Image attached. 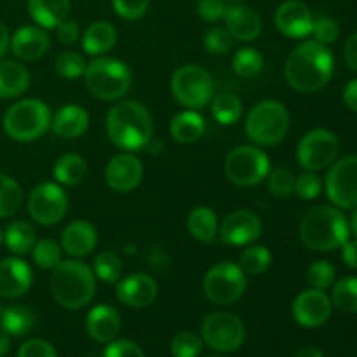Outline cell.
<instances>
[{
	"label": "cell",
	"instance_id": "61",
	"mask_svg": "<svg viewBox=\"0 0 357 357\" xmlns=\"http://www.w3.org/2000/svg\"><path fill=\"white\" fill-rule=\"evenodd\" d=\"M0 314H2V305H0Z\"/></svg>",
	"mask_w": 357,
	"mask_h": 357
},
{
	"label": "cell",
	"instance_id": "5",
	"mask_svg": "<svg viewBox=\"0 0 357 357\" xmlns=\"http://www.w3.org/2000/svg\"><path fill=\"white\" fill-rule=\"evenodd\" d=\"M86 86L101 101H117L129 93L132 75L129 66L110 56H98L86 66Z\"/></svg>",
	"mask_w": 357,
	"mask_h": 357
},
{
	"label": "cell",
	"instance_id": "52",
	"mask_svg": "<svg viewBox=\"0 0 357 357\" xmlns=\"http://www.w3.org/2000/svg\"><path fill=\"white\" fill-rule=\"evenodd\" d=\"M56 37H58V40L65 45L75 44L80 37L79 24L66 17L63 23H59L58 26H56Z\"/></svg>",
	"mask_w": 357,
	"mask_h": 357
},
{
	"label": "cell",
	"instance_id": "29",
	"mask_svg": "<svg viewBox=\"0 0 357 357\" xmlns=\"http://www.w3.org/2000/svg\"><path fill=\"white\" fill-rule=\"evenodd\" d=\"M169 131L174 142L190 145V143H195L197 139H201L202 135H204V117L195 110H185L181 114L174 115L173 121H171Z\"/></svg>",
	"mask_w": 357,
	"mask_h": 357
},
{
	"label": "cell",
	"instance_id": "10",
	"mask_svg": "<svg viewBox=\"0 0 357 357\" xmlns=\"http://www.w3.org/2000/svg\"><path fill=\"white\" fill-rule=\"evenodd\" d=\"M248 286V275L239 265L232 261H220L213 265L204 275L202 291L209 302L216 305H232L244 295Z\"/></svg>",
	"mask_w": 357,
	"mask_h": 357
},
{
	"label": "cell",
	"instance_id": "39",
	"mask_svg": "<svg viewBox=\"0 0 357 357\" xmlns=\"http://www.w3.org/2000/svg\"><path fill=\"white\" fill-rule=\"evenodd\" d=\"M31 258L37 267L44 268V271H52L63 261V248L61 244L52 239L37 241L31 250Z\"/></svg>",
	"mask_w": 357,
	"mask_h": 357
},
{
	"label": "cell",
	"instance_id": "34",
	"mask_svg": "<svg viewBox=\"0 0 357 357\" xmlns=\"http://www.w3.org/2000/svg\"><path fill=\"white\" fill-rule=\"evenodd\" d=\"M0 323H2L3 330L9 333V337H23V335H28L33 330L35 317L26 307L10 305L2 309Z\"/></svg>",
	"mask_w": 357,
	"mask_h": 357
},
{
	"label": "cell",
	"instance_id": "58",
	"mask_svg": "<svg viewBox=\"0 0 357 357\" xmlns=\"http://www.w3.org/2000/svg\"><path fill=\"white\" fill-rule=\"evenodd\" d=\"M296 357H324V354L317 347H305L296 354Z\"/></svg>",
	"mask_w": 357,
	"mask_h": 357
},
{
	"label": "cell",
	"instance_id": "50",
	"mask_svg": "<svg viewBox=\"0 0 357 357\" xmlns=\"http://www.w3.org/2000/svg\"><path fill=\"white\" fill-rule=\"evenodd\" d=\"M17 357H58V354L49 342L33 338L21 345Z\"/></svg>",
	"mask_w": 357,
	"mask_h": 357
},
{
	"label": "cell",
	"instance_id": "21",
	"mask_svg": "<svg viewBox=\"0 0 357 357\" xmlns=\"http://www.w3.org/2000/svg\"><path fill=\"white\" fill-rule=\"evenodd\" d=\"M63 253L72 258H84L93 253L98 244V230L87 220H75L68 223L61 234Z\"/></svg>",
	"mask_w": 357,
	"mask_h": 357
},
{
	"label": "cell",
	"instance_id": "33",
	"mask_svg": "<svg viewBox=\"0 0 357 357\" xmlns=\"http://www.w3.org/2000/svg\"><path fill=\"white\" fill-rule=\"evenodd\" d=\"M211 114L215 121L222 126H232L243 117V101L239 96L229 91L215 94L211 98Z\"/></svg>",
	"mask_w": 357,
	"mask_h": 357
},
{
	"label": "cell",
	"instance_id": "35",
	"mask_svg": "<svg viewBox=\"0 0 357 357\" xmlns=\"http://www.w3.org/2000/svg\"><path fill=\"white\" fill-rule=\"evenodd\" d=\"M331 303L344 314H357V278L347 275L333 282Z\"/></svg>",
	"mask_w": 357,
	"mask_h": 357
},
{
	"label": "cell",
	"instance_id": "11",
	"mask_svg": "<svg viewBox=\"0 0 357 357\" xmlns=\"http://www.w3.org/2000/svg\"><path fill=\"white\" fill-rule=\"evenodd\" d=\"M201 338L213 351L234 352L246 340V328L234 314L213 312L202 321Z\"/></svg>",
	"mask_w": 357,
	"mask_h": 357
},
{
	"label": "cell",
	"instance_id": "26",
	"mask_svg": "<svg viewBox=\"0 0 357 357\" xmlns=\"http://www.w3.org/2000/svg\"><path fill=\"white\" fill-rule=\"evenodd\" d=\"M30 87V72L17 61H0V100L17 98Z\"/></svg>",
	"mask_w": 357,
	"mask_h": 357
},
{
	"label": "cell",
	"instance_id": "18",
	"mask_svg": "<svg viewBox=\"0 0 357 357\" xmlns=\"http://www.w3.org/2000/svg\"><path fill=\"white\" fill-rule=\"evenodd\" d=\"M274 23L282 35L289 38H303L312 31L314 16L300 0H286L278 7Z\"/></svg>",
	"mask_w": 357,
	"mask_h": 357
},
{
	"label": "cell",
	"instance_id": "30",
	"mask_svg": "<svg viewBox=\"0 0 357 357\" xmlns=\"http://www.w3.org/2000/svg\"><path fill=\"white\" fill-rule=\"evenodd\" d=\"M187 229L190 236L201 243H213L218 239V216L208 206H197L188 213Z\"/></svg>",
	"mask_w": 357,
	"mask_h": 357
},
{
	"label": "cell",
	"instance_id": "45",
	"mask_svg": "<svg viewBox=\"0 0 357 357\" xmlns=\"http://www.w3.org/2000/svg\"><path fill=\"white\" fill-rule=\"evenodd\" d=\"M234 37L225 26H213L204 33V47L211 54L223 56L232 49Z\"/></svg>",
	"mask_w": 357,
	"mask_h": 357
},
{
	"label": "cell",
	"instance_id": "14",
	"mask_svg": "<svg viewBox=\"0 0 357 357\" xmlns=\"http://www.w3.org/2000/svg\"><path fill=\"white\" fill-rule=\"evenodd\" d=\"M28 213L40 225H56L68 213V195L51 181L37 185L28 197Z\"/></svg>",
	"mask_w": 357,
	"mask_h": 357
},
{
	"label": "cell",
	"instance_id": "40",
	"mask_svg": "<svg viewBox=\"0 0 357 357\" xmlns=\"http://www.w3.org/2000/svg\"><path fill=\"white\" fill-rule=\"evenodd\" d=\"M234 72L243 79L257 77L264 68V56L253 47H243L236 52L232 59Z\"/></svg>",
	"mask_w": 357,
	"mask_h": 357
},
{
	"label": "cell",
	"instance_id": "60",
	"mask_svg": "<svg viewBox=\"0 0 357 357\" xmlns=\"http://www.w3.org/2000/svg\"><path fill=\"white\" fill-rule=\"evenodd\" d=\"M2 243H3V232L0 230V246H2Z\"/></svg>",
	"mask_w": 357,
	"mask_h": 357
},
{
	"label": "cell",
	"instance_id": "20",
	"mask_svg": "<svg viewBox=\"0 0 357 357\" xmlns=\"http://www.w3.org/2000/svg\"><path fill=\"white\" fill-rule=\"evenodd\" d=\"M33 274L30 265L17 257L3 258L0 261V296L3 298H20L28 293Z\"/></svg>",
	"mask_w": 357,
	"mask_h": 357
},
{
	"label": "cell",
	"instance_id": "47",
	"mask_svg": "<svg viewBox=\"0 0 357 357\" xmlns=\"http://www.w3.org/2000/svg\"><path fill=\"white\" fill-rule=\"evenodd\" d=\"M321 190H323V181L314 171H307L295 178V194L300 199L312 201V199L319 197Z\"/></svg>",
	"mask_w": 357,
	"mask_h": 357
},
{
	"label": "cell",
	"instance_id": "62",
	"mask_svg": "<svg viewBox=\"0 0 357 357\" xmlns=\"http://www.w3.org/2000/svg\"><path fill=\"white\" fill-rule=\"evenodd\" d=\"M208 357H220V356H208Z\"/></svg>",
	"mask_w": 357,
	"mask_h": 357
},
{
	"label": "cell",
	"instance_id": "44",
	"mask_svg": "<svg viewBox=\"0 0 357 357\" xmlns=\"http://www.w3.org/2000/svg\"><path fill=\"white\" fill-rule=\"evenodd\" d=\"M295 174L286 167H275L267 176L268 192L275 197H288L295 192Z\"/></svg>",
	"mask_w": 357,
	"mask_h": 357
},
{
	"label": "cell",
	"instance_id": "28",
	"mask_svg": "<svg viewBox=\"0 0 357 357\" xmlns=\"http://www.w3.org/2000/svg\"><path fill=\"white\" fill-rule=\"evenodd\" d=\"M117 42V30L108 21H96L89 24L82 35V47L91 56H105Z\"/></svg>",
	"mask_w": 357,
	"mask_h": 357
},
{
	"label": "cell",
	"instance_id": "13",
	"mask_svg": "<svg viewBox=\"0 0 357 357\" xmlns=\"http://www.w3.org/2000/svg\"><path fill=\"white\" fill-rule=\"evenodd\" d=\"M326 194L340 209L357 208V155L338 159L326 176Z\"/></svg>",
	"mask_w": 357,
	"mask_h": 357
},
{
	"label": "cell",
	"instance_id": "17",
	"mask_svg": "<svg viewBox=\"0 0 357 357\" xmlns=\"http://www.w3.org/2000/svg\"><path fill=\"white\" fill-rule=\"evenodd\" d=\"M142 160L132 155L131 152L115 155L107 164V169H105V180H107L108 187L115 192H122V194L135 190L139 181H142Z\"/></svg>",
	"mask_w": 357,
	"mask_h": 357
},
{
	"label": "cell",
	"instance_id": "7",
	"mask_svg": "<svg viewBox=\"0 0 357 357\" xmlns=\"http://www.w3.org/2000/svg\"><path fill=\"white\" fill-rule=\"evenodd\" d=\"M246 135L255 145L274 146L289 131L288 108L278 100H265L255 105L246 119Z\"/></svg>",
	"mask_w": 357,
	"mask_h": 357
},
{
	"label": "cell",
	"instance_id": "55",
	"mask_svg": "<svg viewBox=\"0 0 357 357\" xmlns=\"http://www.w3.org/2000/svg\"><path fill=\"white\" fill-rule=\"evenodd\" d=\"M344 101L347 108L357 114V79H352L344 89Z\"/></svg>",
	"mask_w": 357,
	"mask_h": 357
},
{
	"label": "cell",
	"instance_id": "48",
	"mask_svg": "<svg viewBox=\"0 0 357 357\" xmlns=\"http://www.w3.org/2000/svg\"><path fill=\"white\" fill-rule=\"evenodd\" d=\"M114 10L122 20L136 21L143 17L149 10L150 0H112Z\"/></svg>",
	"mask_w": 357,
	"mask_h": 357
},
{
	"label": "cell",
	"instance_id": "25",
	"mask_svg": "<svg viewBox=\"0 0 357 357\" xmlns=\"http://www.w3.org/2000/svg\"><path fill=\"white\" fill-rule=\"evenodd\" d=\"M51 128L59 138H79L89 128V114L79 105H65L54 114Z\"/></svg>",
	"mask_w": 357,
	"mask_h": 357
},
{
	"label": "cell",
	"instance_id": "43",
	"mask_svg": "<svg viewBox=\"0 0 357 357\" xmlns=\"http://www.w3.org/2000/svg\"><path fill=\"white\" fill-rule=\"evenodd\" d=\"M202 338L192 331H181L171 342L173 357H199L202 351Z\"/></svg>",
	"mask_w": 357,
	"mask_h": 357
},
{
	"label": "cell",
	"instance_id": "42",
	"mask_svg": "<svg viewBox=\"0 0 357 357\" xmlns=\"http://www.w3.org/2000/svg\"><path fill=\"white\" fill-rule=\"evenodd\" d=\"M337 278V271H335L333 265L326 260L314 261L309 268H307V281L312 286L314 289H324L331 288Z\"/></svg>",
	"mask_w": 357,
	"mask_h": 357
},
{
	"label": "cell",
	"instance_id": "23",
	"mask_svg": "<svg viewBox=\"0 0 357 357\" xmlns=\"http://www.w3.org/2000/svg\"><path fill=\"white\" fill-rule=\"evenodd\" d=\"M51 47V38L40 26H21L10 38L14 56L23 61H37Z\"/></svg>",
	"mask_w": 357,
	"mask_h": 357
},
{
	"label": "cell",
	"instance_id": "54",
	"mask_svg": "<svg viewBox=\"0 0 357 357\" xmlns=\"http://www.w3.org/2000/svg\"><path fill=\"white\" fill-rule=\"evenodd\" d=\"M345 61H347V65L352 70L357 72V31L347 38V44H345Z\"/></svg>",
	"mask_w": 357,
	"mask_h": 357
},
{
	"label": "cell",
	"instance_id": "57",
	"mask_svg": "<svg viewBox=\"0 0 357 357\" xmlns=\"http://www.w3.org/2000/svg\"><path fill=\"white\" fill-rule=\"evenodd\" d=\"M9 349H10L9 333H7V331L3 330V328H0V357L7 356Z\"/></svg>",
	"mask_w": 357,
	"mask_h": 357
},
{
	"label": "cell",
	"instance_id": "1",
	"mask_svg": "<svg viewBox=\"0 0 357 357\" xmlns=\"http://www.w3.org/2000/svg\"><path fill=\"white\" fill-rule=\"evenodd\" d=\"M335 59L328 45L305 40L295 47L284 66L289 86L302 94L321 91L333 77Z\"/></svg>",
	"mask_w": 357,
	"mask_h": 357
},
{
	"label": "cell",
	"instance_id": "6",
	"mask_svg": "<svg viewBox=\"0 0 357 357\" xmlns=\"http://www.w3.org/2000/svg\"><path fill=\"white\" fill-rule=\"evenodd\" d=\"M52 115L47 105L37 98L14 103L3 115V131L10 139L30 143L42 138L51 128Z\"/></svg>",
	"mask_w": 357,
	"mask_h": 357
},
{
	"label": "cell",
	"instance_id": "32",
	"mask_svg": "<svg viewBox=\"0 0 357 357\" xmlns=\"http://www.w3.org/2000/svg\"><path fill=\"white\" fill-rule=\"evenodd\" d=\"M3 243L14 255H26L33 250L35 243H37V232L31 223L24 222V220H16V222L9 223L3 232Z\"/></svg>",
	"mask_w": 357,
	"mask_h": 357
},
{
	"label": "cell",
	"instance_id": "31",
	"mask_svg": "<svg viewBox=\"0 0 357 357\" xmlns=\"http://www.w3.org/2000/svg\"><path fill=\"white\" fill-rule=\"evenodd\" d=\"M87 162L84 157L77 155V153H66L61 155L54 164V178L59 185H66V187H75V185L82 183L87 176Z\"/></svg>",
	"mask_w": 357,
	"mask_h": 357
},
{
	"label": "cell",
	"instance_id": "49",
	"mask_svg": "<svg viewBox=\"0 0 357 357\" xmlns=\"http://www.w3.org/2000/svg\"><path fill=\"white\" fill-rule=\"evenodd\" d=\"M227 10L225 0H199L197 2V13L208 23H215V21L223 20Z\"/></svg>",
	"mask_w": 357,
	"mask_h": 357
},
{
	"label": "cell",
	"instance_id": "9",
	"mask_svg": "<svg viewBox=\"0 0 357 357\" xmlns=\"http://www.w3.org/2000/svg\"><path fill=\"white\" fill-rule=\"evenodd\" d=\"M271 173L268 155L258 145H241L225 159V174L237 187H255Z\"/></svg>",
	"mask_w": 357,
	"mask_h": 357
},
{
	"label": "cell",
	"instance_id": "15",
	"mask_svg": "<svg viewBox=\"0 0 357 357\" xmlns=\"http://www.w3.org/2000/svg\"><path fill=\"white\" fill-rule=\"evenodd\" d=\"M264 232L260 216L248 209H237L225 216L218 229V237L227 246H248Z\"/></svg>",
	"mask_w": 357,
	"mask_h": 357
},
{
	"label": "cell",
	"instance_id": "38",
	"mask_svg": "<svg viewBox=\"0 0 357 357\" xmlns=\"http://www.w3.org/2000/svg\"><path fill=\"white\" fill-rule=\"evenodd\" d=\"M23 202V190L13 178L0 173V218L13 216Z\"/></svg>",
	"mask_w": 357,
	"mask_h": 357
},
{
	"label": "cell",
	"instance_id": "59",
	"mask_svg": "<svg viewBox=\"0 0 357 357\" xmlns=\"http://www.w3.org/2000/svg\"><path fill=\"white\" fill-rule=\"evenodd\" d=\"M349 227H351L352 234H354V236H356V239H357V208H356L354 215H352L351 222H349Z\"/></svg>",
	"mask_w": 357,
	"mask_h": 357
},
{
	"label": "cell",
	"instance_id": "2",
	"mask_svg": "<svg viewBox=\"0 0 357 357\" xmlns=\"http://www.w3.org/2000/svg\"><path fill=\"white\" fill-rule=\"evenodd\" d=\"M107 135L117 149L126 152L143 150L152 142V115L138 101H119L107 115Z\"/></svg>",
	"mask_w": 357,
	"mask_h": 357
},
{
	"label": "cell",
	"instance_id": "22",
	"mask_svg": "<svg viewBox=\"0 0 357 357\" xmlns=\"http://www.w3.org/2000/svg\"><path fill=\"white\" fill-rule=\"evenodd\" d=\"M225 28L234 38L241 42H251L261 33V17L251 7L244 3H232L225 10Z\"/></svg>",
	"mask_w": 357,
	"mask_h": 357
},
{
	"label": "cell",
	"instance_id": "27",
	"mask_svg": "<svg viewBox=\"0 0 357 357\" xmlns=\"http://www.w3.org/2000/svg\"><path fill=\"white\" fill-rule=\"evenodd\" d=\"M28 10L38 26L51 30L68 17L70 0H28Z\"/></svg>",
	"mask_w": 357,
	"mask_h": 357
},
{
	"label": "cell",
	"instance_id": "24",
	"mask_svg": "<svg viewBox=\"0 0 357 357\" xmlns=\"http://www.w3.org/2000/svg\"><path fill=\"white\" fill-rule=\"evenodd\" d=\"M122 326L121 316L110 305H96L91 309L86 319V330L94 342L110 344L119 335Z\"/></svg>",
	"mask_w": 357,
	"mask_h": 357
},
{
	"label": "cell",
	"instance_id": "53",
	"mask_svg": "<svg viewBox=\"0 0 357 357\" xmlns=\"http://www.w3.org/2000/svg\"><path fill=\"white\" fill-rule=\"evenodd\" d=\"M342 260L352 271H357V239L347 241L342 246Z\"/></svg>",
	"mask_w": 357,
	"mask_h": 357
},
{
	"label": "cell",
	"instance_id": "4",
	"mask_svg": "<svg viewBox=\"0 0 357 357\" xmlns=\"http://www.w3.org/2000/svg\"><path fill=\"white\" fill-rule=\"evenodd\" d=\"M51 293L65 309H84L96 295L94 271L86 261H80V258L63 260L58 267L52 268Z\"/></svg>",
	"mask_w": 357,
	"mask_h": 357
},
{
	"label": "cell",
	"instance_id": "46",
	"mask_svg": "<svg viewBox=\"0 0 357 357\" xmlns=\"http://www.w3.org/2000/svg\"><path fill=\"white\" fill-rule=\"evenodd\" d=\"M310 33L314 35V40H317L319 44L330 45L333 42H337V38L340 37V26L335 20L328 16H317L314 17L312 23V31Z\"/></svg>",
	"mask_w": 357,
	"mask_h": 357
},
{
	"label": "cell",
	"instance_id": "19",
	"mask_svg": "<svg viewBox=\"0 0 357 357\" xmlns=\"http://www.w3.org/2000/svg\"><path fill=\"white\" fill-rule=\"evenodd\" d=\"M157 282L152 275L145 272H136V274L128 275L117 282V298L124 305L135 307V309H143L155 302L157 298Z\"/></svg>",
	"mask_w": 357,
	"mask_h": 357
},
{
	"label": "cell",
	"instance_id": "16",
	"mask_svg": "<svg viewBox=\"0 0 357 357\" xmlns=\"http://www.w3.org/2000/svg\"><path fill=\"white\" fill-rule=\"evenodd\" d=\"M333 303L321 289H307L295 298L291 307L293 317L303 328H319L331 317Z\"/></svg>",
	"mask_w": 357,
	"mask_h": 357
},
{
	"label": "cell",
	"instance_id": "56",
	"mask_svg": "<svg viewBox=\"0 0 357 357\" xmlns=\"http://www.w3.org/2000/svg\"><path fill=\"white\" fill-rule=\"evenodd\" d=\"M10 47V37H9V30H7L6 24L0 21V58L9 51Z\"/></svg>",
	"mask_w": 357,
	"mask_h": 357
},
{
	"label": "cell",
	"instance_id": "36",
	"mask_svg": "<svg viewBox=\"0 0 357 357\" xmlns=\"http://www.w3.org/2000/svg\"><path fill=\"white\" fill-rule=\"evenodd\" d=\"M94 275L107 284H117L122 278V260L114 251H101L94 257Z\"/></svg>",
	"mask_w": 357,
	"mask_h": 357
},
{
	"label": "cell",
	"instance_id": "3",
	"mask_svg": "<svg viewBox=\"0 0 357 357\" xmlns=\"http://www.w3.org/2000/svg\"><path fill=\"white\" fill-rule=\"evenodd\" d=\"M349 220L337 206H317L305 213L300 223V239L309 250L335 251L349 241Z\"/></svg>",
	"mask_w": 357,
	"mask_h": 357
},
{
	"label": "cell",
	"instance_id": "37",
	"mask_svg": "<svg viewBox=\"0 0 357 357\" xmlns=\"http://www.w3.org/2000/svg\"><path fill=\"white\" fill-rule=\"evenodd\" d=\"M271 251L265 246H258V244L246 248L239 258V267L246 275H261L271 267Z\"/></svg>",
	"mask_w": 357,
	"mask_h": 357
},
{
	"label": "cell",
	"instance_id": "41",
	"mask_svg": "<svg viewBox=\"0 0 357 357\" xmlns=\"http://www.w3.org/2000/svg\"><path fill=\"white\" fill-rule=\"evenodd\" d=\"M86 61H84L82 56L75 51H65L56 58L54 68L56 73L63 79H79L80 75H84L86 72Z\"/></svg>",
	"mask_w": 357,
	"mask_h": 357
},
{
	"label": "cell",
	"instance_id": "63",
	"mask_svg": "<svg viewBox=\"0 0 357 357\" xmlns=\"http://www.w3.org/2000/svg\"><path fill=\"white\" fill-rule=\"evenodd\" d=\"M234 2H239V0H234Z\"/></svg>",
	"mask_w": 357,
	"mask_h": 357
},
{
	"label": "cell",
	"instance_id": "12",
	"mask_svg": "<svg viewBox=\"0 0 357 357\" xmlns=\"http://www.w3.org/2000/svg\"><path fill=\"white\" fill-rule=\"evenodd\" d=\"M338 150H340V143L335 132L328 129H312L300 139L296 146V159L303 169L316 173L333 164Z\"/></svg>",
	"mask_w": 357,
	"mask_h": 357
},
{
	"label": "cell",
	"instance_id": "8",
	"mask_svg": "<svg viewBox=\"0 0 357 357\" xmlns=\"http://www.w3.org/2000/svg\"><path fill=\"white\" fill-rule=\"evenodd\" d=\"M171 93L174 100L188 110H197L209 105L215 96V82L206 68L199 65H183L173 73Z\"/></svg>",
	"mask_w": 357,
	"mask_h": 357
},
{
	"label": "cell",
	"instance_id": "51",
	"mask_svg": "<svg viewBox=\"0 0 357 357\" xmlns=\"http://www.w3.org/2000/svg\"><path fill=\"white\" fill-rule=\"evenodd\" d=\"M103 357H145L142 349L129 340H112L105 349Z\"/></svg>",
	"mask_w": 357,
	"mask_h": 357
}]
</instances>
